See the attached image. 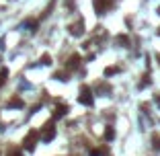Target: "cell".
Segmentation results:
<instances>
[{"label":"cell","instance_id":"obj_13","mask_svg":"<svg viewBox=\"0 0 160 156\" xmlns=\"http://www.w3.org/2000/svg\"><path fill=\"white\" fill-rule=\"evenodd\" d=\"M152 142H154V144H152L154 148H160V138H158V136H154V138H152Z\"/></svg>","mask_w":160,"mask_h":156},{"label":"cell","instance_id":"obj_12","mask_svg":"<svg viewBox=\"0 0 160 156\" xmlns=\"http://www.w3.org/2000/svg\"><path fill=\"white\" fill-rule=\"evenodd\" d=\"M41 64H45V66H47V64H51V58H49V55L45 54V55L41 58Z\"/></svg>","mask_w":160,"mask_h":156},{"label":"cell","instance_id":"obj_11","mask_svg":"<svg viewBox=\"0 0 160 156\" xmlns=\"http://www.w3.org/2000/svg\"><path fill=\"white\" fill-rule=\"evenodd\" d=\"M111 74H117V68H107L105 70V76H111Z\"/></svg>","mask_w":160,"mask_h":156},{"label":"cell","instance_id":"obj_5","mask_svg":"<svg viewBox=\"0 0 160 156\" xmlns=\"http://www.w3.org/2000/svg\"><path fill=\"white\" fill-rule=\"evenodd\" d=\"M68 113V105H60V107H56V111H54V119H60V117H64Z\"/></svg>","mask_w":160,"mask_h":156},{"label":"cell","instance_id":"obj_10","mask_svg":"<svg viewBox=\"0 0 160 156\" xmlns=\"http://www.w3.org/2000/svg\"><path fill=\"white\" fill-rule=\"evenodd\" d=\"M117 39H119V43H123V45H125V48H127V45H129V39H127L125 35H119Z\"/></svg>","mask_w":160,"mask_h":156},{"label":"cell","instance_id":"obj_1","mask_svg":"<svg viewBox=\"0 0 160 156\" xmlns=\"http://www.w3.org/2000/svg\"><path fill=\"white\" fill-rule=\"evenodd\" d=\"M78 101L82 103V105H86V107L92 105V93H91V88L86 86V84L80 86V97H78Z\"/></svg>","mask_w":160,"mask_h":156},{"label":"cell","instance_id":"obj_3","mask_svg":"<svg viewBox=\"0 0 160 156\" xmlns=\"http://www.w3.org/2000/svg\"><path fill=\"white\" fill-rule=\"evenodd\" d=\"M56 138V127H54V121H47L43 125V142H51Z\"/></svg>","mask_w":160,"mask_h":156},{"label":"cell","instance_id":"obj_16","mask_svg":"<svg viewBox=\"0 0 160 156\" xmlns=\"http://www.w3.org/2000/svg\"><path fill=\"white\" fill-rule=\"evenodd\" d=\"M156 103H158V107H160V93L156 95Z\"/></svg>","mask_w":160,"mask_h":156},{"label":"cell","instance_id":"obj_4","mask_svg":"<svg viewBox=\"0 0 160 156\" xmlns=\"http://www.w3.org/2000/svg\"><path fill=\"white\" fill-rule=\"evenodd\" d=\"M78 64H80V55H78V54L70 55V60H68V70H76Z\"/></svg>","mask_w":160,"mask_h":156},{"label":"cell","instance_id":"obj_9","mask_svg":"<svg viewBox=\"0 0 160 156\" xmlns=\"http://www.w3.org/2000/svg\"><path fill=\"white\" fill-rule=\"evenodd\" d=\"M115 138V131H113V127H107L105 129V140H113Z\"/></svg>","mask_w":160,"mask_h":156},{"label":"cell","instance_id":"obj_15","mask_svg":"<svg viewBox=\"0 0 160 156\" xmlns=\"http://www.w3.org/2000/svg\"><path fill=\"white\" fill-rule=\"evenodd\" d=\"M88 156H101V152H99V150H91V152H88Z\"/></svg>","mask_w":160,"mask_h":156},{"label":"cell","instance_id":"obj_8","mask_svg":"<svg viewBox=\"0 0 160 156\" xmlns=\"http://www.w3.org/2000/svg\"><path fill=\"white\" fill-rule=\"evenodd\" d=\"M6 76H8V70H6V68H2V70H0V86L6 82Z\"/></svg>","mask_w":160,"mask_h":156},{"label":"cell","instance_id":"obj_2","mask_svg":"<svg viewBox=\"0 0 160 156\" xmlns=\"http://www.w3.org/2000/svg\"><path fill=\"white\" fill-rule=\"evenodd\" d=\"M37 138H39V131H35V129H33V131H29L27 138L23 140V146H25L29 152H33V150H35V144H37Z\"/></svg>","mask_w":160,"mask_h":156},{"label":"cell","instance_id":"obj_14","mask_svg":"<svg viewBox=\"0 0 160 156\" xmlns=\"http://www.w3.org/2000/svg\"><path fill=\"white\" fill-rule=\"evenodd\" d=\"M8 156H23V154L19 152V150H10V154H8Z\"/></svg>","mask_w":160,"mask_h":156},{"label":"cell","instance_id":"obj_7","mask_svg":"<svg viewBox=\"0 0 160 156\" xmlns=\"http://www.w3.org/2000/svg\"><path fill=\"white\" fill-rule=\"evenodd\" d=\"M23 105H25V103H23L21 99H13V101L8 103V107H13V109H14V107H17V109H21Z\"/></svg>","mask_w":160,"mask_h":156},{"label":"cell","instance_id":"obj_6","mask_svg":"<svg viewBox=\"0 0 160 156\" xmlns=\"http://www.w3.org/2000/svg\"><path fill=\"white\" fill-rule=\"evenodd\" d=\"M70 33H72V35H76V37H78V35H82V33H84L82 23H78V25H72V27H70Z\"/></svg>","mask_w":160,"mask_h":156}]
</instances>
